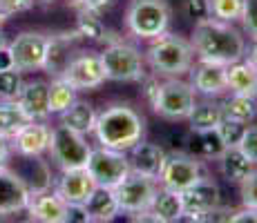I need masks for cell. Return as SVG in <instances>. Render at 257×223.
<instances>
[{
  "mask_svg": "<svg viewBox=\"0 0 257 223\" xmlns=\"http://www.w3.org/2000/svg\"><path fill=\"white\" fill-rule=\"evenodd\" d=\"M43 3H52V0H43Z\"/></svg>",
  "mask_w": 257,
  "mask_h": 223,
  "instance_id": "obj_53",
  "label": "cell"
},
{
  "mask_svg": "<svg viewBox=\"0 0 257 223\" xmlns=\"http://www.w3.org/2000/svg\"><path fill=\"white\" fill-rule=\"evenodd\" d=\"M239 150L257 165V125L246 127V134H244V138H241V143H239Z\"/></svg>",
  "mask_w": 257,
  "mask_h": 223,
  "instance_id": "obj_42",
  "label": "cell"
},
{
  "mask_svg": "<svg viewBox=\"0 0 257 223\" xmlns=\"http://www.w3.org/2000/svg\"><path fill=\"white\" fill-rule=\"evenodd\" d=\"M146 63L159 76H184L195 63V49L190 41L166 32L150 41L146 49Z\"/></svg>",
  "mask_w": 257,
  "mask_h": 223,
  "instance_id": "obj_3",
  "label": "cell"
},
{
  "mask_svg": "<svg viewBox=\"0 0 257 223\" xmlns=\"http://www.w3.org/2000/svg\"><path fill=\"white\" fill-rule=\"evenodd\" d=\"M219 170L228 183H241L255 170V163L239 147H226L224 154L219 156Z\"/></svg>",
  "mask_w": 257,
  "mask_h": 223,
  "instance_id": "obj_26",
  "label": "cell"
},
{
  "mask_svg": "<svg viewBox=\"0 0 257 223\" xmlns=\"http://www.w3.org/2000/svg\"><path fill=\"white\" fill-rule=\"evenodd\" d=\"M159 181L152 176L139 174V172H130L121 183L114 187V194L121 207V214H132L135 219H141L150 212L152 201H155L157 192H159Z\"/></svg>",
  "mask_w": 257,
  "mask_h": 223,
  "instance_id": "obj_6",
  "label": "cell"
},
{
  "mask_svg": "<svg viewBox=\"0 0 257 223\" xmlns=\"http://www.w3.org/2000/svg\"><path fill=\"white\" fill-rule=\"evenodd\" d=\"M9 154H12V143H9V138L0 136V165H7Z\"/></svg>",
  "mask_w": 257,
  "mask_h": 223,
  "instance_id": "obj_48",
  "label": "cell"
},
{
  "mask_svg": "<svg viewBox=\"0 0 257 223\" xmlns=\"http://www.w3.org/2000/svg\"><path fill=\"white\" fill-rule=\"evenodd\" d=\"M246 127H248V123H241V121H235V118L224 116L221 123L217 125V132H219L226 147H239L241 138H244V134H246Z\"/></svg>",
  "mask_w": 257,
  "mask_h": 223,
  "instance_id": "obj_35",
  "label": "cell"
},
{
  "mask_svg": "<svg viewBox=\"0 0 257 223\" xmlns=\"http://www.w3.org/2000/svg\"><path fill=\"white\" fill-rule=\"evenodd\" d=\"M85 207H87V214H90V221H96V223H110L121 214V207H118L116 194L112 187L96 185V190L85 201Z\"/></svg>",
  "mask_w": 257,
  "mask_h": 223,
  "instance_id": "obj_23",
  "label": "cell"
},
{
  "mask_svg": "<svg viewBox=\"0 0 257 223\" xmlns=\"http://www.w3.org/2000/svg\"><path fill=\"white\" fill-rule=\"evenodd\" d=\"M92 145L87 143L85 134H78L65 125H56L52 130V143H49V154L52 161L63 170H76L87 167Z\"/></svg>",
  "mask_w": 257,
  "mask_h": 223,
  "instance_id": "obj_7",
  "label": "cell"
},
{
  "mask_svg": "<svg viewBox=\"0 0 257 223\" xmlns=\"http://www.w3.org/2000/svg\"><path fill=\"white\" fill-rule=\"evenodd\" d=\"M190 143H192V152H195V156H201V158H219L226 150L224 141H221V136H219L217 130L192 132Z\"/></svg>",
  "mask_w": 257,
  "mask_h": 223,
  "instance_id": "obj_32",
  "label": "cell"
},
{
  "mask_svg": "<svg viewBox=\"0 0 257 223\" xmlns=\"http://www.w3.org/2000/svg\"><path fill=\"white\" fill-rule=\"evenodd\" d=\"M204 176V163L195 154H184V152H175V154H166V161L161 165V172L157 176L161 187L175 192H184L192 183H197Z\"/></svg>",
  "mask_w": 257,
  "mask_h": 223,
  "instance_id": "obj_10",
  "label": "cell"
},
{
  "mask_svg": "<svg viewBox=\"0 0 257 223\" xmlns=\"http://www.w3.org/2000/svg\"><path fill=\"white\" fill-rule=\"evenodd\" d=\"M32 221L41 223H65V201L56 192H38L32 194L29 205L25 210Z\"/></svg>",
  "mask_w": 257,
  "mask_h": 223,
  "instance_id": "obj_21",
  "label": "cell"
},
{
  "mask_svg": "<svg viewBox=\"0 0 257 223\" xmlns=\"http://www.w3.org/2000/svg\"><path fill=\"white\" fill-rule=\"evenodd\" d=\"M63 78H65L72 87H76L78 92L101 87L103 83L107 81L105 67H103V61H101V54L78 52L76 56L70 61L67 69L63 72Z\"/></svg>",
  "mask_w": 257,
  "mask_h": 223,
  "instance_id": "obj_11",
  "label": "cell"
},
{
  "mask_svg": "<svg viewBox=\"0 0 257 223\" xmlns=\"http://www.w3.org/2000/svg\"><path fill=\"white\" fill-rule=\"evenodd\" d=\"M76 32L83 41H105L107 32H105V25H103L101 16L98 14L90 12L85 7H78V16H76Z\"/></svg>",
  "mask_w": 257,
  "mask_h": 223,
  "instance_id": "obj_33",
  "label": "cell"
},
{
  "mask_svg": "<svg viewBox=\"0 0 257 223\" xmlns=\"http://www.w3.org/2000/svg\"><path fill=\"white\" fill-rule=\"evenodd\" d=\"M78 41H83V38L78 36L76 29L47 36V49H45L43 72H47L52 78L63 76V72L67 69L70 61L78 54Z\"/></svg>",
  "mask_w": 257,
  "mask_h": 223,
  "instance_id": "obj_15",
  "label": "cell"
},
{
  "mask_svg": "<svg viewBox=\"0 0 257 223\" xmlns=\"http://www.w3.org/2000/svg\"><path fill=\"white\" fill-rule=\"evenodd\" d=\"M65 223H90L85 203H65Z\"/></svg>",
  "mask_w": 257,
  "mask_h": 223,
  "instance_id": "obj_43",
  "label": "cell"
},
{
  "mask_svg": "<svg viewBox=\"0 0 257 223\" xmlns=\"http://www.w3.org/2000/svg\"><path fill=\"white\" fill-rule=\"evenodd\" d=\"M12 67H14L12 49H9V45H3V47H0V72H3V69H12Z\"/></svg>",
  "mask_w": 257,
  "mask_h": 223,
  "instance_id": "obj_47",
  "label": "cell"
},
{
  "mask_svg": "<svg viewBox=\"0 0 257 223\" xmlns=\"http://www.w3.org/2000/svg\"><path fill=\"white\" fill-rule=\"evenodd\" d=\"M116 5V0H85L83 3V7L85 9H90V12H94V14H105V12H110L112 7Z\"/></svg>",
  "mask_w": 257,
  "mask_h": 223,
  "instance_id": "obj_45",
  "label": "cell"
},
{
  "mask_svg": "<svg viewBox=\"0 0 257 223\" xmlns=\"http://www.w3.org/2000/svg\"><path fill=\"white\" fill-rule=\"evenodd\" d=\"M23 72L16 67L0 72V101H18V94L23 89Z\"/></svg>",
  "mask_w": 257,
  "mask_h": 223,
  "instance_id": "obj_34",
  "label": "cell"
},
{
  "mask_svg": "<svg viewBox=\"0 0 257 223\" xmlns=\"http://www.w3.org/2000/svg\"><path fill=\"white\" fill-rule=\"evenodd\" d=\"M32 5H34V0H0V9H5L9 16L27 12V9H32Z\"/></svg>",
  "mask_w": 257,
  "mask_h": 223,
  "instance_id": "obj_44",
  "label": "cell"
},
{
  "mask_svg": "<svg viewBox=\"0 0 257 223\" xmlns=\"http://www.w3.org/2000/svg\"><path fill=\"white\" fill-rule=\"evenodd\" d=\"M94 190H96V181L87 167L63 170V174L56 181V187H54V192L65 203H85Z\"/></svg>",
  "mask_w": 257,
  "mask_h": 223,
  "instance_id": "obj_18",
  "label": "cell"
},
{
  "mask_svg": "<svg viewBox=\"0 0 257 223\" xmlns=\"http://www.w3.org/2000/svg\"><path fill=\"white\" fill-rule=\"evenodd\" d=\"M3 45H7V41H5V34L0 32V47H3Z\"/></svg>",
  "mask_w": 257,
  "mask_h": 223,
  "instance_id": "obj_52",
  "label": "cell"
},
{
  "mask_svg": "<svg viewBox=\"0 0 257 223\" xmlns=\"http://www.w3.org/2000/svg\"><path fill=\"white\" fill-rule=\"evenodd\" d=\"M63 3L70 5V7H83V3H85V0H63Z\"/></svg>",
  "mask_w": 257,
  "mask_h": 223,
  "instance_id": "obj_50",
  "label": "cell"
},
{
  "mask_svg": "<svg viewBox=\"0 0 257 223\" xmlns=\"http://www.w3.org/2000/svg\"><path fill=\"white\" fill-rule=\"evenodd\" d=\"M190 45L195 56L201 61L230 65L246 56V38L233 23H224L217 18H208L204 23H195Z\"/></svg>",
  "mask_w": 257,
  "mask_h": 223,
  "instance_id": "obj_1",
  "label": "cell"
},
{
  "mask_svg": "<svg viewBox=\"0 0 257 223\" xmlns=\"http://www.w3.org/2000/svg\"><path fill=\"white\" fill-rule=\"evenodd\" d=\"M226 83H228L230 94H246V96H257V67L248 58L226 65Z\"/></svg>",
  "mask_w": 257,
  "mask_h": 223,
  "instance_id": "obj_22",
  "label": "cell"
},
{
  "mask_svg": "<svg viewBox=\"0 0 257 223\" xmlns=\"http://www.w3.org/2000/svg\"><path fill=\"white\" fill-rule=\"evenodd\" d=\"M96 116H98V112L94 110V105H90L85 101H76L72 107H67L61 114V125L70 127V130L78 134H92L94 125H96Z\"/></svg>",
  "mask_w": 257,
  "mask_h": 223,
  "instance_id": "obj_27",
  "label": "cell"
},
{
  "mask_svg": "<svg viewBox=\"0 0 257 223\" xmlns=\"http://www.w3.org/2000/svg\"><path fill=\"white\" fill-rule=\"evenodd\" d=\"M188 74H190V85L195 87V92L201 94V96L217 98V96H224V94L228 92L226 65L197 58V63H192V67Z\"/></svg>",
  "mask_w": 257,
  "mask_h": 223,
  "instance_id": "obj_16",
  "label": "cell"
},
{
  "mask_svg": "<svg viewBox=\"0 0 257 223\" xmlns=\"http://www.w3.org/2000/svg\"><path fill=\"white\" fill-rule=\"evenodd\" d=\"M141 94L143 98H146V103L152 107V103L157 101V94H159V87H161V81H159V74H146V76L141 78Z\"/></svg>",
  "mask_w": 257,
  "mask_h": 223,
  "instance_id": "obj_41",
  "label": "cell"
},
{
  "mask_svg": "<svg viewBox=\"0 0 257 223\" xmlns=\"http://www.w3.org/2000/svg\"><path fill=\"white\" fill-rule=\"evenodd\" d=\"M239 21L244 23V29L248 32V36L257 38V0H244Z\"/></svg>",
  "mask_w": 257,
  "mask_h": 223,
  "instance_id": "obj_39",
  "label": "cell"
},
{
  "mask_svg": "<svg viewBox=\"0 0 257 223\" xmlns=\"http://www.w3.org/2000/svg\"><path fill=\"white\" fill-rule=\"evenodd\" d=\"M239 185H241V203H244V207L257 210V165Z\"/></svg>",
  "mask_w": 257,
  "mask_h": 223,
  "instance_id": "obj_38",
  "label": "cell"
},
{
  "mask_svg": "<svg viewBox=\"0 0 257 223\" xmlns=\"http://www.w3.org/2000/svg\"><path fill=\"white\" fill-rule=\"evenodd\" d=\"M184 14L192 23H204L212 18L210 0H184Z\"/></svg>",
  "mask_w": 257,
  "mask_h": 223,
  "instance_id": "obj_37",
  "label": "cell"
},
{
  "mask_svg": "<svg viewBox=\"0 0 257 223\" xmlns=\"http://www.w3.org/2000/svg\"><path fill=\"white\" fill-rule=\"evenodd\" d=\"M233 223H257V210H253V207H241V210H235Z\"/></svg>",
  "mask_w": 257,
  "mask_h": 223,
  "instance_id": "obj_46",
  "label": "cell"
},
{
  "mask_svg": "<svg viewBox=\"0 0 257 223\" xmlns=\"http://www.w3.org/2000/svg\"><path fill=\"white\" fill-rule=\"evenodd\" d=\"M235 210L233 207H224V205H215L208 212L199 216V223H233Z\"/></svg>",
  "mask_w": 257,
  "mask_h": 223,
  "instance_id": "obj_40",
  "label": "cell"
},
{
  "mask_svg": "<svg viewBox=\"0 0 257 223\" xmlns=\"http://www.w3.org/2000/svg\"><path fill=\"white\" fill-rule=\"evenodd\" d=\"M181 203H184V214L179 221L199 223V216L204 212L219 205V185L204 174L197 183H192L190 187L181 192Z\"/></svg>",
  "mask_w": 257,
  "mask_h": 223,
  "instance_id": "obj_13",
  "label": "cell"
},
{
  "mask_svg": "<svg viewBox=\"0 0 257 223\" xmlns=\"http://www.w3.org/2000/svg\"><path fill=\"white\" fill-rule=\"evenodd\" d=\"M212 18L224 23H235L241 18V9H244V0H210Z\"/></svg>",
  "mask_w": 257,
  "mask_h": 223,
  "instance_id": "obj_36",
  "label": "cell"
},
{
  "mask_svg": "<svg viewBox=\"0 0 257 223\" xmlns=\"http://www.w3.org/2000/svg\"><path fill=\"white\" fill-rule=\"evenodd\" d=\"M32 199V190L21 178V174L0 165V219L25 212Z\"/></svg>",
  "mask_w": 257,
  "mask_h": 223,
  "instance_id": "obj_14",
  "label": "cell"
},
{
  "mask_svg": "<svg viewBox=\"0 0 257 223\" xmlns=\"http://www.w3.org/2000/svg\"><path fill=\"white\" fill-rule=\"evenodd\" d=\"M96 143L118 152H130L146 134V118L127 103H114L98 112L94 125Z\"/></svg>",
  "mask_w": 257,
  "mask_h": 223,
  "instance_id": "obj_2",
  "label": "cell"
},
{
  "mask_svg": "<svg viewBox=\"0 0 257 223\" xmlns=\"http://www.w3.org/2000/svg\"><path fill=\"white\" fill-rule=\"evenodd\" d=\"M127 161H130V170L139 172V174L157 178L161 172V165L166 161V150L157 143L139 141L130 152H127Z\"/></svg>",
  "mask_w": 257,
  "mask_h": 223,
  "instance_id": "obj_20",
  "label": "cell"
},
{
  "mask_svg": "<svg viewBox=\"0 0 257 223\" xmlns=\"http://www.w3.org/2000/svg\"><path fill=\"white\" fill-rule=\"evenodd\" d=\"M18 103L29 114L32 121H47L52 116L49 114V83L43 78L25 81L21 94H18Z\"/></svg>",
  "mask_w": 257,
  "mask_h": 223,
  "instance_id": "obj_19",
  "label": "cell"
},
{
  "mask_svg": "<svg viewBox=\"0 0 257 223\" xmlns=\"http://www.w3.org/2000/svg\"><path fill=\"white\" fill-rule=\"evenodd\" d=\"M87 170L94 176L96 185L101 187H114L130 174V161H127V152H118L112 147H92L90 158H87Z\"/></svg>",
  "mask_w": 257,
  "mask_h": 223,
  "instance_id": "obj_9",
  "label": "cell"
},
{
  "mask_svg": "<svg viewBox=\"0 0 257 223\" xmlns=\"http://www.w3.org/2000/svg\"><path fill=\"white\" fill-rule=\"evenodd\" d=\"M246 58H248V61L257 67V38H253V45H250V49H248V54H246Z\"/></svg>",
  "mask_w": 257,
  "mask_h": 223,
  "instance_id": "obj_49",
  "label": "cell"
},
{
  "mask_svg": "<svg viewBox=\"0 0 257 223\" xmlns=\"http://www.w3.org/2000/svg\"><path fill=\"white\" fill-rule=\"evenodd\" d=\"M78 89L72 87L63 76H54L49 83V114H58L61 116L67 107H72L76 98Z\"/></svg>",
  "mask_w": 257,
  "mask_h": 223,
  "instance_id": "obj_31",
  "label": "cell"
},
{
  "mask_svg": "<svg viewBox=\"0 0 257 223\" xmlns=\"http://www.w3.org/2000/svg\"><path fill=\"white\" fill-rule=\"evenodd\" d=\"M32 121L18 101H0V136L12 141Z\"/></svg>",
  "mask_w": 257,
  "mask_h": 223,
  "instance_id": "obj_28",
  "label": "cell"
},
{
  "mask_svg": "<svg viewBox=\"0 0 257 223\" xmlns=\"http://www.w3.org/2000/svg\"><path fill=\"white\" fill-rule=\"evenodd\" d=\"M224 116L235 118L241 123H253L257 118V96H246V94H230L221 101Z\"/></svg>",
  "mask_w": 257,
  "mask_h": 223,
  "instance_id": "obj_30",
  "label": "cell"
},
{
  "mask_svg": "<svg viewBox=\"0 0 257 223\" xmlns=\"http://www.w3.org/2000/svg\"><path fill=\"white\" fill-rule=\"evenodd\" d=\"M221 118H224L221 103H217L215 98H206V101H199V103L195 101L186 121L192 132H201V130H217Z\"/></svg>",
  "mask_w": 257,
  "mask_h": 223,
  "instance_id": "obj_25",
  "label": "cell"
},
{
  "mask_svg": "<svg viewBox=\"0 0 257 223\" xmlns=\"http://www.w3.org/2000/svg\"><path fill=\"white\" fill-rule=\"evenodd\" d=\"M150 219L159 223H177L184 214V203H181V192L168 190V187H159L155 201L150 207Z\"/></svg>",
  "mask_w": 257,
  "mask_h": 223,
  "instance_id": "obj_24",
  "label": "cell"
},
{
  "mask_svg": "<svg viewBox=\"0 0 257 223\" xmlns=\"http://www.w3.org/2000/svg\"><path fill=\"white\" fill-rule=\"evenodd\" d=\"M195 101V87L190 83L181 81V76H170L161 83L157 101L152 103V110L161 118H168V121H186Z\"/></svg>",
  "mask_w": 257,
  "mask_h": 223,
  "instance_id": "obj_8",
  "label": "cell"
},
{
  "mask_svg": "<svg viewBox=\"0 0 257 223\" xmlns=\"http://www.w3.org/2000/svg\"><path fill=\"white\" fill-rule=\"evenodd\" d=\"M9 143L18 156H43L49 152L52 127L45 121H29Z\"/></svg>",
  "mask_w": 257,
  "mask_h": 223,
  "instance_id": "obj_17",
  "label": "cell"
},
{
  "mask_svg": "<svg viewBox=\"0 0 257 223\" xmlns=\"http://www.w3.org/2000/svg\"><path fill=\"white\" fill-rule=\"evenodd\" d=\"M25 161V174L18 172L21 178L27 183V187L32 190V194L38 192H47L52 187V172H49L47 163L41 161V156H23Z\"/></svg>",
  "mask_w": 257,
  "mask_h": 223,
  "instance_id": "obj_29",
  "label": "cell"
},
{
  "mask_svg": "<svg viewBox=\"0 0 257 223\" xmlns=\"http://www.w3.org/2000/svg\"><path fill=\"white\" fill-rule=\"evenodd\" d=\"M101 61L105 67L107 81L118 83H139L146 76V56L139 47L125 41H112L101 52Z\"/></svg>",
  "mask_w": 257,
  "mask_h": 223,
  "instance_id": "obj_5",
  "label": "cell"
},
{
  "mask_svg": "<svg viewBox=\"0 0 257 223\" xmlns=\"http://www.w3.org/2000/svg\"><path fill=\"white\" fill-rule=\"evenodd\" d=\"M7 21H9V14L5 12V9H0V27H3V25L7 23Z\"/></svg>",
  "mask_w": 257,
  "mask_h": 223,
  "instance_id": "obj_51",
  "label": "cell"
},
{
  "mask_svg": "<svg viewBox=\"0 0 257 223\" xmlns=\"http://www.w3.org/2000/svg\"><path fill=\"white\" fill-rule=\"evenodd\" d=\"M14 56V67L18 72H38L45 63V49L47 36L41 32H21L12 43H9Z\"/></svg>",
  "mask_w": 257,
  "mask_h": 223,
  "instance_id": "obj_12",
  "label": "cell"
},
{
  "mask_svg": "<svg viewBox=\"0 0 257 223\" xmlns=\"http://www.w3.org/2000/svg\"><path fill=\"white\" fill-rule=\"evenodd\" d=\"M170 5L166 0H132L125 12V27L132 36L152 41L168 32Z\"/></svg>",
  "mask_w": 257,
  "mask_h": 223,
  "instance_id": "obj_4",
  "label": "cell"
}]
</instances>
